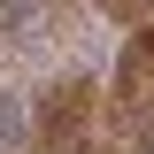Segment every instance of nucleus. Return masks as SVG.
Instances as JSON below:
<instances>
[{"instance_id": "obj_1", "label": "nucleus", "mask_w": 154, "mask_h": 154, "mask_svg": "<svg viewBox=\"0 0 154 154\" xmlns=\"http://www.w3.org/2000/svg\"><path fill=\"white\" fill-rule=\"evenodd\" d=\"M93 123H100L93 0H0V139L62 154Z\"/></svg>"}, {"instance_id": "obj_2", "label": "nucleus", "mask_w": 154, "mask_h": 154, "mask_svg": "<svg viewBox=\"0 0 154 154\" xmlns=\"http://www.w3.org/2000/svg\"><path fill=\"white\" fill-rule=\"evenodd\" d=\"M62 154H123V146L108 139V123H93V131H77V139H69Z\"/></svg>"}]
</instances>
